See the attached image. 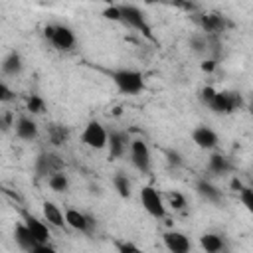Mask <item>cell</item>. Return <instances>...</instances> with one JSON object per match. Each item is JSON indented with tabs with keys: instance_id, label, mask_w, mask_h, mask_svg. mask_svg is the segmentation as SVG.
<instances>
[{
	"instance_id": "d4e9b609",
	"label": "cell",
	"mask_w": 253,
	"mask_h": 253,
	"mask_svg": "<svg viewBox=\"0 0 253 253\" xmlns=\"http://www.w3.org/2000/svg\"><path fill=\"white\" fill-rule=\"evenodd\" d=\"M190 47L198 55H210V45H208V36L206 34H196L190 38Z\"/></svg>"
},
{
	"instance_id": "ffe728a7",
	"label": "cell",
	"mask_w": 253,
	"mask_h": 253,
	"mask_svg": "<svg viewBox=\"0 0 253 253\" xmlns=\"http://www.w3.org/2000/svg\"><path fill=\"white\" fill-rule=\"evenodd\" d=\"M198 22H200L202 30L206 32V36L208 34H219L225 28V18L219 14H204V16H200Z\"/></svg>"
},
{
	"instance_id": "6da1fadb",
	"label": "cell",
	"mask_w": 253,
	"mask_h": 253,
	"mask_svg": "<svg viewBox=\"0 0 253 253\" xmlns=\"http://www.w3.org/2000/svg\"><path fill=\"white\" fill-rule=\"evenodd\" d=\"M111 81L125 95H138L144 89V77L136 69H115L111 71Z\"/></svg>"
},
{
	"instance_id": "8992f818",
	"label": "cell",
	"mask_w": 253,
	"mask_h": 253,
	"mask_svg": "<svg viewBox=\"0 0 253 253\" xmlns=\"http://www.w3.org/2000/svg\"><path fill=\"white\" fill-rule=\"evenodd\" d=\"M107 136L109 130L99 121H89L81 132V142L93 150H103L107 148Z\"/></svg>"
},
{
	"instance_id": "8d00e7d4",
	"label": "cell",
	"mask_w": 253,
	"mask_h": 253,
	"mask_svg": "<svg viewBox=\"0 0 253 253\" xmlns=\"http://www.w3.org/2000/svg\"><path fill=\"white\" fill-rule=\"evenodd\" d=\"M229 186H231V190H233V192H239V190L243 188V184H241V180H239V178H233Z\"/></svg>"
},
{
	"instance_id": "f546056e",
	"label": "cell",
	"mask_w": 253,
	"mask_h": 253,
	"mask_svg": "<svg viewBox=\"0 0 253 253\" xmlns=\"http://www.w3.org/2000/svg\"><path fill=\"white\" fill-rule=\"evenodd\" d=\"M213 95H215V89H213V87H204V89L200 91V101H202L206 107H210V103L213 101Z\"/></svg>"
},
{
	"instance_id": "277c9868",
	"label": "cell",
	"mask_w": 253,
	"mask_h": 253,
	"mask_svg": "<svg viewBox=\"0 0 253 253\" xmlns=\"http://www.w3.org/2000/svg\"><path fill=\"white\" fill-rule=\"evenodd\" d=\"M43 36L51 42V45L59 51H71L75 47V34L67 28V26H61V24H55V26H45L43 30Z\"/></svg>"
},
{
	"instance_id": "ba28073f",
	"label": "cell",
	"mask_w": 253,
	"mask_h": 253,
	"mask_svg": "<svg viewBox=\"0 0 253 253\" xmlns=\"http://www.w3.org/2000/svg\"><path fill=\"white\" fill-rule=\"evenodd\" d=\"M128 144H130V136L123 130H109L107 136V148H109V158L117 160L121 156H125L128 152Z\"/></svg>"
},
{
	"instance_id": "cb8c5ba5",
	"label": "cell",
	"mask_w": 253,
	"mask_h": 253,
	"mask_svg": "<svg viewBox=\"0 0 253 253\" xmlns=\"http://www.w3.org/2000/svg\"><path fill=\"white\" fill-rule=\"evenodd\" d=\"M113 186H115V190H117V194L121 196V198H130V180L126 178V174H123V172H117L115 176H113Z\"/></svg>"
},
{
	"instance_id": "7c38bea8",
	"label": "cell",
	"mask_w": 253,
	"mask_h": 253,
	"mask_svg": "<svg viewBox=\"0 0 253 253\" xmlns=\"http://www.w3.org/2000/svg\"><path fill=\"white\" fill-rule=\"evenodd\" d=\"M192 140H194V144L198 146V148H202V150H211V148H215L217 146V142H219V138H217V132L215 130H211L210 126H196L194 130H192Z\"/></svg>"
},
{
	"instance_id": "ac0fdd59",
	"label": "cell",
	"mask_w": 253,
	"mask_h": 253,
	"mask_svg": "<svg viewBox=\"0 0 253 253\" xmlns=\"http://www.w3.org/2000/svg\"><path fill=\"white\" fill-rule=\"evenodd\" d=\"M14 241H16V245H18L20 249H24L26 253H30V251L38 245L24 221H22V223H16V227H14Z\"/></svg>"
},
{
	"instance_id": "9a60e30c",
	"label": "cell",
	"mask_w": 253,
	"mask_h": 253,
	"mask_svg": "<svg viewBox=\"0 0 253 253\" xmlns=\"http://www.w3.org/2000/svg\"><path fill=\"white\" fill-rule=\"evenodd\" d=\"M22 69H24V59H22V55H20L18 51H10V53L0 61V71H2V75H6V77H16V75L22 73Z\"/></svg>"
},
{
	"instance_id": "7402d4cb",
	"label": "cell",
	"mask_w": 253,
	"mask_h": 253,
	"mask_svg": "<svg viewBox=\"0 0 253 253\" xmlns=\"http://www.w3.org/2000/svg\"><path fill=\"white\" fill-rule=\"evenodd\" d=\"M47 186H49L53 192H57V194H65V192L69 190V178H67V174H65L63 170L53 172V174L47 176Z\"/></svg>"
},
{
	"instance_id": "3957f363",
	"label": "cell",
	"mask_w": 253,
	"mask_h": 253,
	"mask_svg": "<svg viewBox=\"0 0 253 253\" xmlns=\"http://www.w3.org/2000/svg\"><path fill=\"white\" fill-rule=\"evenodd\" d=\"M243 107V97L235 91H215L213 101L210 103L208 109H211L217 115H229L235 113Z\"/></svg>"
},
{
	"instance_id": "5bb4252c",
	"label": "cell",
	"mask_w": 253,
	"mask_h": 253,
	"mask_svg": "<svg viewBox=\"0 0 253 253\" xmlns=\"http://www.w3.org/2000/svg\"><path fill=\"white\" fill-rule=\"evenodd\" d=\"M24 223H26V227L30 229V233H32V237L36 239L38 245L49 243V229H47V225H45L42 219H38V217H34V215H26V217H24Z\"/></svg>"
},
{
	"instance_id": "836d02e7",
	"label": "cell",
	"mask_w": 253,
	"mask_h": 253,
	"mask_svg": "<svg viewBox=\"0 0 253 253\" xmlns=\"http://www.w3.org/2000/svg\"><path fill=\"white\" fill-rule=\"evenodd\" d=\"M166 156H168V162H170V164H174V166H180V164H182V158H180V154H178V152L168 150V152H166Z\"/></svg>"
},
{
	"instance_id": "8fae6325",
	"label": "cell",
	"mask_w": 253,
	"mask_h": 253,
	"mask_svg": "<svg viewBox=\"0 0 253 253\" xmlns=\"http://www.w3.org/2000/svg\"><path fill=\"white\" fill-rule=\"evenodd\" d=\"M162 241H164V247L168 249V253H190V249H192L190 237L176 229L166 231L162 235Z\"/></svg>"
},
{
	"instance_id": "d6986e66",
	"label": "cell",
	"mask_w": 253,
	"mask_h": 253,
	"mask_svg": "<svg viewBox=\"0 0 253 253\" xmlns=\"http://www.w3.org/2000/svg\"><path fill=\"white\" fill-rule=\"evenodd\" d=\"M208 170H210L211 174H215V176H225L227 172L233 170V164H231V160H229L225 154L215 152V154H211L210 160H208Z\"/></svg>"
},
{
	"instance_id": "e575fe53",
	"label": "cell",
	"mask_w": 253,
	"mask_h": 253,
	"mask_svg": "<svg viewBox=\"0 0 253 253\" xmlns=\"http://www.w3.org/2000/svg\"><path fill=\"white\" fill-rule=\"evenodd\" d=\"M10 126H14V125H12V115H2V117H0V128L6 130V128H10Z\"/></svg>"
},
{
	"instance_id": "4316f807",
	"label": "cell",
	"mask_w": 253,
	"mask_h": 253,
	"mask_svg": "<svg viewBox=\"0 0 253 253\" xmlns=\"http://www.w3.org/2000/svg\"><path fill=\"white\" fill-rule=\"evenodd\" d=\"M237 194H239V200H241V204L245 206V210H247V211H253V190H251L249 186H243Z\"/></svg>"
},
{
	"instance_id": "d6a6232c",
	"label": "cell",
	"mask_w": 253,
	"mask_h": 253,
	"mask_svg": "<svg viewBox=\"0 0 253 253\" xmlns=\"http://www.w3.org/2000/svg\"><path fill=\"white\" fill-rule=\"evenodd\" d=\"M30 253H57V251H55V249H53L49 243H45V245H36V247H34Z\"/></svg>"
},
{
	"instance_id": "f1b7e54d",
	"label": "cell",
	"mask_w": 253,
	"mask_h": 253,
	"mask_svg": "<svg viewBox=\"0 0 253 253\" xmlns=\"http://www.w3.org/2000/svg\"><path fill=\"white\" fill-rule=\"evenodd\" d=\"M14 97H16V93L0 79V103H10V101H14Z\"/></svg>"
},
{
	"instance_id": "d590c367",
	"label": "cell",
	"mask_w": 253,
	"mask_h": 253,
	"mask_svg": "<svg viewBox=\"0 0 253 253\" xmlns=\"http://www.w3.org/2000/svg\"><path fill=\"white\" fill-rule=\"evenodd\" d=\"M213 67H215V59H208V61L202 63V69H204V71H211Z\"/></svg>"
},
{
	"instance_id": "1f68e13d",
	"label": "cell",
	"mask_w": 253,
	"mask_h": 253,
	"mask_svg": "<svg viewBox=\"0 0 253 253\" xmlns=\"http://www.w3.org/2000/svg\"><path fill=\"white\" fill-rule=\"evenodd\" d=\"M119 253H144V251L138 249V247L132 245V243H121V245H119Z\"/></svg>"
},
{
	"instance_id": "4fadbf2b",
	"label": "cell",
	"mask_w": 253,
	"mask_h": 253,
	"mask_svg": "<svg viewBox=\"0 0 253 253\" xmlns=\"http://www.w3.org/2000/svg\"><path fill=\"white\" fill-rule=\"evenodd\" d=\"M14 130H16V136L22 138V140H36L38 134H40V128H38V123L32 119V117H18L16 123H14Z\"/></svg>"
},
{
	"instance_id": "52a82bcc",
	"label": "cell",
	"mask_w": 253,
	"mask_h": 253,
	"mask_svg": "<svg viewBox=\"0 0 253 253\" xmlns=\"http://www.w3.org/2000/svg\"><path fill=\"white\" fill-rule=\"evenodd\" d=\"M140 204L144 208L146 213H150L152 217L156 219H162L166 215V206H164V200L160 196V192L152 186H144L140 190Z\"/></svg>"
},
{
	"instance_id": "603a6c76",
	"label": "cell",
	"mask_w": 253,
	"mask_h": 253,
	"mask_svg": "<svg viewBox=\"0 0 253 253\" xmlns=\"http://www.w3.org/2000/svg\"><path fill=\"white\" fill-rule=\"evenodd\" d=\"M47 134H49L51 144H55V146L65 144V142H67V138H69V130H67L63 125H49Z\"/></svg>"
},
{
	"instance_id": "5b68a950",
	"label": "cell",
	"mask_w": 253,
	"mask_h": 253,
	"mask_svg": "<svg viewBox=\"0 0 253 253\" xmlns=\"http://www.w3.org/2000/svg\"><path fill=\"white\" fill-rule=\"evenodd\" d=\"M128 156H130L132 166H134L138 172H142V174H148V172H150L152 154H150L148 144H146L142 138H132V140H130V144H128Z\"/></svg>"
},
{
	"instance_id": "30bf717a",
	"label": "cell",
	"mask_w": 253,
	"mask_h": 253,
	"mask_svg": "<svg viewBox=\"0 0 253 253\" xmlns=\"http://www.w3.org/2000/svg\"><path fill=\"white\" fill-rule=\"evenodd\" d=\"M61 168H63V162L59 160V156H55V154H51V152H42V154H38L36 164H34V170H36V176H38V178H47L49 174L59 172Z\"/></svg>"
},
{
	"instance_id": "83f0119b",
	"label": "cell",
	"mask_w": 253,
	"mask_h": 253,
	"mask_svg": "<svg viewBox=\"0 0 253 253\" xmlns=\"http://www.w3.org/2000/svg\"><path fill=\"white\" fill-rule=\"evenodd\" d=\"M166 198H168V204H170L174 210H184V208H186V198H184L180 192H168Z\"/></svg>"
},
{
	"instance_id": "4dcf8cb0",
	"label": "cell",
	"mask_w": 253,
	"mask_h": 253,
	"mask_svg": "<svg viewBox=\"0 0 253 253\" xmlns=\"http://www.w3.org/2000/svg\"><path fill=\"white\" fill-rule=\"evenodd\" d=\"M103 16L107 20H113V22H121V12H119V6H107L103 10Z\"/></svg>"
},
{
	"instance_id": "7a4b0ae2",
	"label": "cell",
	"mask_w": 253,
	"mask_h": 253,
	"mask_svg": "<svg viewBox=\"0 0 253 253\" xmlns=\"http://www.w3.org/2000/svg\"><path fill=\"white\" fill-rule=\"evenodd\" d=\"M119 12H121V22L125 26L144 34L146 38H152V32H150V26L146 22V16L138 6H134V4H119Z\"/></svg>"
},
{
	"instance_id": "2e32d148",
	"label": "cell",
	"mask_w": 253,
	"mask_h": 253,
	"mask_svg": "<svg viewBox=\"0 0 253 253\" xmlns=\"http://www.w3.org/2000/svg\"><path fill=\"white\" fill-rule=\"evenodd\" d=\"M196 192H198L200 198H204V200L210 202V204H221V200H223L221 190H219L217 186H213V184H211L210 180H206V178H202V180L196 182Z\"/></svg>"
},
{
	"instance_id": "9c48e42d",
	"label": "cell",
	"mask_w": 253,
	"mask_h": 253,
	"mask_svg": "<svg viewBox=\"0 0 253 253\" xmlns=\"http://www.w3.org/2000/svg\"><path fill=\"white\" fill-rule=\"evenodd\" d=\"M63 217H65V225L75 229V231H79V233H91L93 227H95V221H93L91 215H87V213H83L79 210H73V208L65 210Z\"/></svg>"
},
{
	"instance_id": "e0dca14e",
	"label": "cell",
	"mask_w": 253,
	"mask_h": 253,
	"mask_svg": "<svg viewBox=\"0 0 253 253\" xmlns=\"http://www.w3.org/2000/svg\"><path fill=\"white\" fill-rule=\"evenodd\" d=\"M42 213H43V219L49 223V225H53V227H57V229H63L65 227V217H63V211L53 204V202H43L42 204Z\"/></svg>"
},
{
	"instance_id": "484cf974",
	"label": "cell",
	"mask_w": 253,
	"mask_h": 253,
	"mask_svg": "<svg viewBox=\"0 0 253 253\" xmlns=\"http://www.w3.org/2000/svg\"><path fill=\"white\" fill-rule=\"evenodd\" d=\"M26 109L32 113V115H42L45 111V103L40 95H30L28 101H26Z\"/></svg>"
},
{
	"instance_id": "44dd1931",
	"label": "cell",
	"mask_w": 253,
	"mask_h": 253,
	"mask_svg": "<svg viewBox=\"0 0 253 253\" xmlns=\"http://www.w3.org/2000/svg\"><path fill=\"white\" fill-rule=\"evenodd\" d=\"M200 245L206 253H223L225 251V241L219 233H204L200 235Z\"/></svg>"
}]
</instances>
